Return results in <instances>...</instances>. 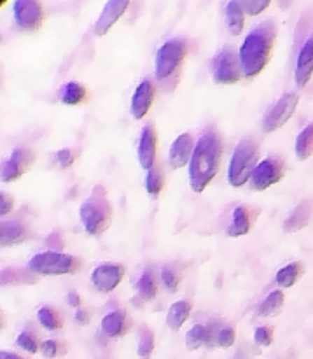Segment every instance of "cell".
Listing matches in <instances>:
<instances>
[{"mask_svg": "<svg viewBox=\"0 0 313 359\" xmlns=\"http://www.w3.org/2000/svg\"><path fill=\"white\" fill-rule=\"evenodd\" d=\"M79 217L84 230L90 235H93V237H98V235H102L107 230L112 219V209L107 200V195H105V189L102 186L95 188L90 200H86L81 205Z\"/></svg>", "mask_w": 313, "mask_h": 359, "instance_id": "obj_3", "label": "cell"}, {"mask_svg": "<svg viewBox=\"0 0 313 359\" xmlns=\"http://www.w3.org/2000/svg\"><path fill=\"white\" fill-rule=\"evenodd\" d=\"M224 16H226V25L230 28L231 35H240L245 25V11L242 2H228L224 6Z\"/></svg>", "mask_w": 313, "mask_h": 359, "instance_id": "obj_23", "label": "cell"}, {"mask_svg": "<svg viewBox=\"0 0 313 359\" xmlns=\"http://www.w3.org/2000/svg\"><path fill=\"white\" fill-rule=\"evenodd\" d=\"M191 314V304L186 300L175 302L167 314V326L172 332H179Z\"/></svg>", "mask_w": 313, "mask_h": 359, "instance_id": "obj_24", "label": "cell"}, {"mask_svg": "<svg viewBox=\"0 0 313 359\" xmlns=\"http://www.w3.org/2000/svg\"><path fill=\"white\" fill-rule=\"evenodd\" d=\"M310 217H312V203L301 202L300 205L291 212V216L284 221V230H286L287 233L300 231L301 228H305L308 223H310Z\"/></svg>", "mask_w": 313, "mask_h": 359, "instance_id": "obj_20", "label": "cell"}, {"mask_svg": "<svg viewBox=\"0 0 313 359\" xmlns=\"http://www.w3.org/2000/svg\"><path fill=\"white\" fill-rule=\"evenodd\" d=\"M14 21L25 32H35L44 21V7L35 0H16L13 4Z\"/></svg>", "mask_w": 313, "mask_h": 359, "instance_id": "obj_10", "label": "cell"}, {"mask_svg": "<svg viewBox=\"0 0 313 359\" xmlns=\"http://www.w3.org/2000/svg\"><path fill=\"white\" fill-rule=\"evenodd\" d=\"M128 6H130L128 0H111V2L105 4L104 9H102L100 18H98L97 23H95V28H93L95 35L102 37V35L107 34V32L114 27L116 21L125 14V11L128 9Z\"/></svg>", "mask_w": 313, "mask_h": 359, "instance_id": "obj_14", "label": "cell"}, {"mask_svg": "<svg viewBox=\"0 0 313 359\" xmlns=\"http://www.w3.org/2000/svg\"><path fill=\"white\" fill-rule=\"evenodd\" d=\"M163 186H165L163 174H161L160 167H156V165H154V167L147 172V177H146L147 193H149L153 198H158L161 193V189H163Z\"/></svg>", "mask_w": 313, "mask_h": 359, "instance_id": "obj_31", "label": "cell"}, {"mask_svg": "<svg viewBox=\"0 0 313 359\" xmlns=\"http://www.w3.org/2000/svg\"><path fill=\"white\" fill-rule=\"evenodd\" d=\"M284 174H286V165L280 158H266L259 161L249 182L254 191H265L270 186L277 184L284 177Z\"/></svg>", "mask_w": 313, "mask_h": 359, "instance_id": "obj_9", "label": "cell"}, {"mask_svg": "<svg viewBox=\"0 0 313 359\" xmlns=\"http://www.w3.org/2000/svg\"><path fill=\"white\" fill-rule=\"evenodd\" d=\"M158 153V133L153 125L144 126L139 140V163L140 167L146 168L147 172L156 165Z\"/></svg>", "mask_w": 313, "mask_h": 359, "instance_id": "obj_13", "label": "cell"}, {"mask_svg": "<svg viewBox=\"0 0 313 359\" xmlns=\"http://www.w3.org/2000/svg\"><path fill=\"white\" fill-rule=\"evenodd\" d=\"M240 56L231 46H226L214 60V81L217 84H235L242 77Z\"/></svg>", "mask_w": 313, "mask_h": 359, "instance_id": "obj_7", "label": "cell"}, {"mask_svg": "<svg viewBox=\"0 0 313 359\" xmlns=\"http://www.w3.org/2000/svg\"><path fill=\"white\" fill-rule=\"evenodd\" d=\"M161 280H163L165 287H167L168 291H172V293H175V291L179 290V284H181V279H179V276L170 269V266H165V269L161 270Z\"/></svg>", "mask_w": 313, "mask_h": 359, "instance_id": "obj_34", "label": "cell"}, {"mask_svg": "<svg viewBox=\"0 0 313 359\" xmlns=\"http://www.w3.org/2000/svg\"><path fill=\"white\" fill-rule=\"evenodd\" d=\"M41 353L46 359H55L63 353V347L62 344L56 342V340H46L41 346Z\"/></svg>", "mask_w": 313, "mask_h": 359, "instance_id": "obj_35", "label": "cell"}, {"mask_svg": "<svg viewBox=\"0 0 313 359\" xmlns=\"http://www.w3.org/2000/svg\"><path fill=\"white\" fill-rule=\"evenodd\" d=\"M259 146L254 137H245L235 149L233 158L228 168V181L233 188H240L245 182L251 181L252 172L258 167Z\"/></svg>", "mask_w": 313, "mask_h": 359, "instance_id": "obj_4", "label": "cell"}, {"mask_svg": "<svg viewBox=\"0 0 313 359\" xmlns=\"http://www.w3.org/2000/svg\"><path fill=\"white\" fill-rule=\"evenodd\" d=\"M102 332L109 339H119L128 332V318L125 312L114 311L102 319Z\"/></svg>", "mask_w": 313, "mask_h": 359, "instance_id": "obj_19", "label": "cell"}, {"mask_svg": "<svg viewBox=\"0 0 313 359\" xmlns=\"http://www.w3.org/2000/svg\"><path fill=\"white\" fill-rule=\"evenodd\" d=\"M27 266L37 276H70L81 269V262L72 255L46 251L30 258Z\"/></svg>", "mask_w": 313, "mask_h": 359, "instance_id": "obj_5", "label": "cell"}, {"mask_svg": "<svg viewBox=\"0 0 313 359\" xmlns=\"http://www.w3.org/2000/svg\"><path fill=\"white\" fill-rule=\"evenodd\" d=\"M301 273H303V263L294 262L286 265L284 269H280L279 272H277L275 280L280 287H293L294 284L300 280Z\"/></svg>", "mask_w": 313, "mask_h": 359, "instance_id": "obj_27", "label": "cell"}, {"mask_svg": "<svg viewBox=\"0 0 313 359\" xmlns=\"http://www.w3.org/2000/svg\"><path fill=\"white\" fill-rule=\"evenodd\" d=\"M154 351V335L149 328H142L139 339V347H137V353L142 359H151Z\"/></svg>", "mask_w": 313, "mask_h": 359, "instance_id": "obj_33", "label": "cell"}, {"mask_svg": "<svg viewBox=\"0 0 313 359\" xmlns=\"http://www.w3.org/2000/svg\"><path fill=\"white\" fill-rule=\"evenodd\" d=\"M223 160V140L216 130H209L196 142L189 161V184L195 193H202L217 175Z\"/></svg>", "mask_w": 313, "mask_h": 359, "instance_id": "obj_1", "label": "cell"}, {"mask_svg": "<svg viewBox=\"0 0 313 359\" xmlns=\"http://www.w3.org/2000/svg\"><path fill=\"white\" fill-rule=\"evenodd\" d=\"M67 302H69L70 307L77 309V311H79V309H81V298H79V294L76 293V291L69 293V297H67Z\"/></svg>", "mask_w": 313, "mask_h": 359, "instance_id": "obj_41", "label": "cell"}, {"mask_svg": "<svg viewBox=\"0 0 313 359\" xmlns=\"http://www.w3.org/2000/svg\"><path fill=\"white\" fill-rule=\"evenodd\" d=\"M195 140H193L191 133H182L174 144L170 146V153H168V163L172 168H182L189 165L193 153H195Z\"/></svg>", "mask_w": 313, "mask_h": 359, "instance_id": "obj_16", "label": "cell"}, {"mask_svg": "<svg viewBox=\"0 0 313 359\" xmlns=\"http://www.w3.org/2000/svg\"><path fill=\"white\" fill-rule=\"evenodd\" d=\"M37 319L46 330H49V332H56V330H60L63 326V321H62V318H60L58 312H56L55 309L48 307V305L39 309Z\"/></svg>", "mask_w": 313, "mask_h": 359, "instance_id": "obj_30", "label": "cell"}, {"mask_svg": "<svg viewBox=\"0 0 313 359\" xmlns=\"http://www.w3.org/2000/svg\"><path fill=\"white\" fill-rule=\"evenodd\" d=\"M126 273V266L123 263H102L91 272V284L100 293H111Z\"/></svg>", "mask_w": 313, "mask_h": 359, "instance_id": "obj_11", "label": "cell"}, {"mask_svg": "<svg viewBox=\"0 0 313 359\" xmlns=\"http://www.w3.org/2000/svg\"><path fill=\"white\" fill-rule=\"evenodd\" d=\"M0 235H2V245H16L27 241L28 231L21 221H4L0 226Z\"/></svg>", "mask_w": 313, "mask_h": 359, "instance_id": "obj_22", "label": "cell"}, {"mask_svg": "<svg viewBox=\"0 0 313 359\" xmlns=\"http://www.w3.org/2000/svg\"><path fill=\"white\" fill-rule=\"evenodd\" d=\"M294 151H296L298 160H308V158L313 156V121L308 123L300 132Z\"/></svg>", "mask_w": 313, "mask_h": 359, "instance_id": "obj_26", "label": "cell"}, {"mask_svg": "<svg viewBox=\"0 0 313 359\" xmlns=\"http://www.w3.org/2000/svg\"><path fill=\"white\" fill-rule=\"evenodd\" d=\"M298 102H300V95L289 91V93L282 95L279 100L273 104V107L270 109L268 114L265 116V121H263V130L266 133H272L275 130L282 128L291 118H293L294 111L298 107Z\"/></svg>", "mask_w": 313, "mask_h": 359, "instance_id": "obj_8", "label": "cell"}, {"mask_svg": "<svg viewBox=\"0 0 313 359\" xmlns=\"http://www.w3.org/2000/svg\"><path fill=\"white\" fill-rule=\"evenodd\" d=\"M217 333H214L212 326H205V325H195L186 335V347L189 351H196L200 347L207 346L212 347L217 346L216 344Z\"/></svg>", "mask_w": 313, "mask_h": 359, "instance_id": "obj_18", "label": "cell"}, {"mask_svg": "<svg viewBox=\"0 0 313 359\" xmlns=\"http://www.w3.org/2000/svg\"><path fill=\"white\" fill-rule=\"evenodd\" d=\"M154 95H156V86L151 79H144L142 83L137 86L135 93L132 97V116L135 119L146 118L147 112L151 111L154 102Z\"/></svg>", "mask_w": 313, "mask_h": 359, "instance_id": "obj_15", "label": "cell"}, {"mask_svg": "<svg viewBox=\"0 0 313 359\" xmlns=\"http://www.w3.org/2000/svg\"><path fill=\"white\" fill-rule=\"evenodd\" d=\"M254 342L261 347L272 346L273 342V330L270 326H259L254 332Z\"/></svg>", "mask_w": 313, "mask_h": 359, "instance_id": "obj_36", "label": "cell"}, {"mask_svg": "<svg viewBox=\"0 0 313 359\" xmlns=\"http://www.w3.org/2000/svg\"><path fill=\"white\" fill-rule=\"evenodd\" d=\"M235 339H237V335H235L233 328H223V330H219V332H217L216 344L219 347H224V349H228V347L233 346Z\"/></svg>", "mask_w": 313, "mask_h": 359, "instance_id": "obj_37", "label": "cell"}, {"mask_svg": "<svg viewBox=\"0 0 313 359\" xmlns=\"http://www.w3.org/2000/svg\"><path fill=\"white\" fill-rule=\"evenodd\" d=\"M252 228V219L251 212L245 205H238L233 210V216H231V223L228 226V235L230 237H242V235H247Z\"/></svg>", "mask_w": 313, "mask_h": 359, "instance_id": "obj_21", "label": "cell"}, {"mask_svg": "<svg viewBox=\"0 0 313 359\" xmlns=\"http://www.w3.org/2000/svg\"><path fill=\"white\" fill-rule=\"evenodd\" d=\"M16 346L20 347V349L27 351V353L35 354V353H39V349H41L42 344H39L37 337H35L34 332H30V330H25V332H21L20 335H18Z\"/></svg>", "mask_w": 313, "mask_h": 359, "instance_id": "obj_32", "label": "cell"}, {"mask_svg": "<svg viewBox=\"0 0 313 359\" xmlns=\"http://www.w3.org/2000/svg\"><path fill=\"white\" fill-rule=\"evenodd\" d=\"M35 161V154L27 147H16L2 165V181L13 182L27 174Z\"/></svg>", "mask_w": 313, "mask_h": 359, "instance_id": "obj_12", "label": "cell"}, {"mask_svg": "<svg viewBox=\"0 0 313 359\" xmlns=\"http://www.w3.org/2000/svg\"><path fill=\"white\" fill-rule=\"evenodd\" d=\"M137 290H139L140 297L144 300H153L158 293V283H156V277H154L153 270H144V273L140 276L139 283H137Z\"/></svg>", "mask_w": 313, "mask_h": 359, "instance_id": "obj_29", "label": "cell"}, {"mask_svg": "<svg viewBox=\"0 0 313 359\" xmlns=\"http://www.w3.org/2000/svg\"><path fill=\"white\" fill-rule=\"evenodd\" d=\"M86 88L83 86L77 81H70L65 86L62 88V93H60V100L65 105H79L86 100Z\"/></svg>", "mask_w": 313, "mask_h": 359, "instance_id": "obj_25", "label": "cell"}, {"mask_svg": "<svg viewBox=\"0 0 313 359\" xmlns=\"http://www.w3.org/2000/svg\"><path fill=\"white\" fill-rule=\"evenodd\" d=\"M0 359H25V358H21L20 354H14V353H7V351H2V353H0Z\"/></svg>", "mask_w": 313, "mask_h": 359, "instance_id": "obj_43", "label": "cell"}, {"mask_svg": "<svg viewBox=\"0 0 313 359\" xmlns=\"http://www.w3.org/2000/svg\"><path fill=\"white\" fill-rule=\"evenodd\" d=\"M277 37V25L273 20L263 21L261 25L254 28L251 34L242 42L240 56L242 72L247 77H254L268 65L270 56H272L273 44Z\"/></svg>", "mask_w": 313, "mask_h": 359, "instance_id": "obj_2", "label": "cell"}, {"mask_svg": "<svg viewBox=\"0 0 313 359\" xmlns=\"http://www.w3.org/2000/svg\"><path fill=\"white\" fill-rule=\"evenodd\" d=\"M242 6H244L245 14L256 16V14H261L270 6V2L268 0H247V2H242Z\"/></svg>", "mask_w": 313, "mask_h": 359, "instance_id": "obj_38", "label": "cell"}, {"mask_svg": "<svg viewBox=\"0 0 313 359\" xmlns=\"http://www.w3.org/2000/svg\"><path fill=\"white\" fill-rule=\"evenodd\" d=\"M56 160L63 168H69L74 163V153L70 149H60L56 153Z\"/></svg>", "mask_w": 313, "mask_h": 359, "instance_id": "obj_39", "label": "cell"}, {"mask_svg": "<svg viewBox=\"0 0 313 359\" xmlns=\"http://www.w3.org/2000/svg\"><path fill=\"white\" fill-rule=\"evenodd\" d=\"M282 305H284V291L280 290L272 291V293L261 302V305H259L258 309V314L263 316V318H268V316L277 314V312L282 309Z\"/></svg>", "mask_w": 313, "mask_h": 359, "instance_id": "obj_28", "label": "cell"}, {"mask_svg": "<svg viewBox=\"0 0 313 359\" xmlns=\"http://www.w3.org/2000/svg\"><path fill=\"white\" fill-rule=\"evenodd\" d=\"M313 76V35L305 41V44L301 46L300 53H298L296 60V70H294V79L300 88H305L308 84V81Z\"/></svg>", "mask_w": 313, "mask_h": 359, "instance_id": "obj_17", "label": "cell"}, {"mask_svg": "<svg viewBox=\"0 0 313 359\" xmlns=\"http://www.w3.org/2000/svg\"><path fill=\"white\" fill-rule=\"evenodd\" d=\"M188 53V46L182 39H170L165 42L156 53L154 60V74L158 81H168L179 72L182 67V62Z\"/></svg>", "mask_w": 313, "mask_h": 359, "instance_id": "obj_6", "label": "cell"}, {"mask_svg": "<svg viewBox=\"0 0 313 359\" xmlns=\"http://www.w3.org/2000/svg\"><path fill=\"white\" fill-rule=\"evenodd\" d=\"M0 203H2V207H0V214H2V216H6L7 212H11L14 207L13 196L6 195V193H2V196H0Z\"/></svg>", "mask_w": 313, "mask_h": 359, "instance_id": "obj_40", "label": "cell"}, {"mask_svg": "<svg viewBox=\"0 0 313 359\" xmlns=\"http://www.w3.org/2000/svg\"><path fill=\"white\" fill-rule=\"evenodd\" d=\"M76 321H77V325L86 326L88 323H90V316H88L86 311H83V309H79V311L76 312Z\"/></svg>", "mask_w": 313, "mask_h": 359, "instance_id": "obj_42", "label": "cell"}]
</instances>
